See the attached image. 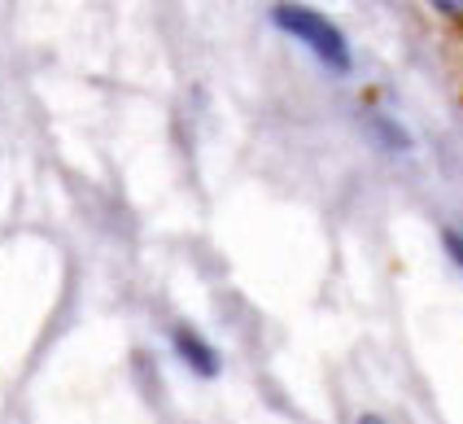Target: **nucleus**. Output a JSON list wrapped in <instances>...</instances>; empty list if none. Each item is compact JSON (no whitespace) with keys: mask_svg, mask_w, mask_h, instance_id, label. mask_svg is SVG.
Wrapping results in <instances>:
<instances>
[{"mask_svg":"<svg viewBox=\"0 0 463 424\" xmlns=\"http://www.w3.org/2000/svg\"><path fill=\"white\" fill-rule=\"evenodd\" d=\"M271 23L280 31H288L298 44H307L328 71H336V75L350 71V61H354V57H350V44H345L341 27L328 23L324 14H315L307 5H276V9H271Z\"/></svg>","mask_w":463,"mask_h":424,"instance_id":"obj_1","label":"nucleus"},{"mask_svg":"<svg viewBox=\"0 0 463 424\" xmlns=\"http://www.w3.org/2000/svg\"><path fill=\"white\" fill-rule=\"evenodd\" d=\"M175 350L188 359V368H193V372H202V376H214V372H219V354H214V350H210L197 333L180 328V333H175Z\"/></svg>","mask_w":463,"mask_h":424,"instance_id":"obj_2","label":"nucleus"},{"mask_svg":"<svg viewBox=\"0 0 463 424\" xmlns=\"http://www.w3.org/2000/svg\"><path fill=\"white\" fill-rule=\"evenodd\" d=\"M441 245H446V254L455 259V267H463V232L446 228V232H441Z\"/></svg>","mask_w":463,"mask_h":424,"instance_id":"obj_3","label":"nucleus"},{"mask_svg":"<svg viewBox=\"0 0 463 424\" xmlns=\"http://www.w3.org/2000/svg\"><path fill=\"white\" fill-rule=\"evenodd\" d=\"M433 9H438L441 18H455V23H463V0H433Z\"/></svg>","mask_w":463,"mask_h":424,"instance_id":"obj_4","label":"nucleus"}]
</instances>
